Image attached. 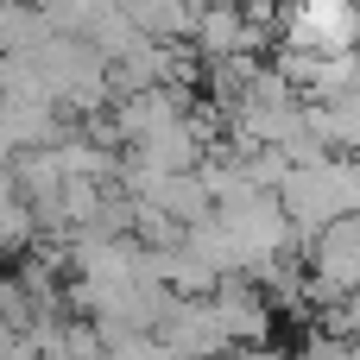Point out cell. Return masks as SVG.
I'll return each instance as SVG.
<instances>
[{
  "mask_svg": "<svg viewBox=\"0 0 360 360\" xmlns=\"http://www.w3.org/2000/svg\"><path fill=\"white\" fill-rule=\"evenodd\" d=\"M158 342L171 348V360H228V354H234L215 297H177L171 316L158 323Z\"/></svg>",
  "mask_w": 360,
  "mask_h": 360,
  "instance_id": "cell-1",
  "label": "cell"
},
{
  "mask_svg": "<svg viewBox=\"0 0 360 360\" xmlns=\"http://www.w3.org/2000/svg\"><path fill=\"white\" fill-rule=\"evenodd\" d=\"M291 360H354V342H335V335L316 329V335H304V348H297Z\"/></svg>",
  "mask_w": 360,
  "mask_h": 360,
  "instance_id": "cell-2",
  "label": "cell"
},
{
  "mask_svg": "<svg viewBox=\"0 0 360 360\" xmlns=\"http://www.w3.org/2000/svg\"><path fill=\"white\" fill-rule=\"evenodd\" d=\"M228 360H291L285 348H272V342H259V348H234Z\"/></svg>",
  "mask_w": 360,
  "mask_h": 360,
  "instance_id": "cell-3",
  "label": "cell"
}]
</instances>
